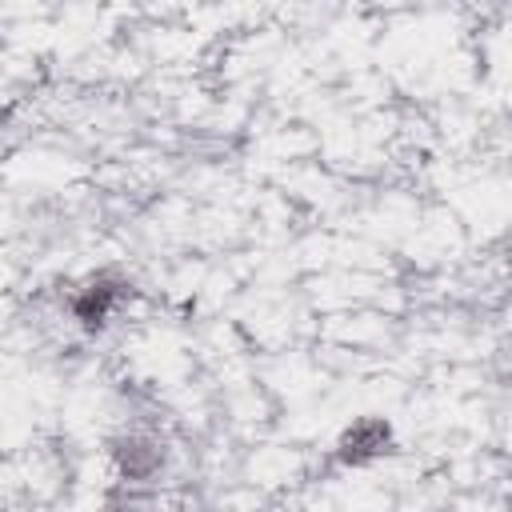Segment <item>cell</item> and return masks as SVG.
Masks as SVG:
<instances>
[{
    "label": "cell",
    "mask_w": 512,
    "mask_h": 512,
    "mask_svg": "<svg viewBox=\"0 0 512 512\" xmlns=\"http://www.w3.org/2000/svg\"><path fill=\"white\" fill-rule=\"evenodd\" d=\"M132 296H136V288L124 272H116V268L88 272L84 280L64 288V320L80 336H104L112 328V320L128 308Z\"/></svg>",
    "instance_id": "obj_1"
},
{
    "label": "cell",
    "mask_w": 512,
    "mask_h": 512,
    "mask_svg": "<svg viewBox=\"0 0 512 512\" xmlns=\"http://www.w3.org/2000/svg\"><path fill=\"white\" fill-rule=\"evenodd\" d=\"M104 460L112 472V484L128 488H156L172 464V448L156 428L124 424L104 440Z\"/></svg>",
    "instance_id": "obj_2"
},
{
    "label": "cell",
    "mask_w": 512,
    "mask_h": 512,
    "mask_svg": "<svg viewBox=\"0 0 512 512\" xmlns=\"http://www.w3.org/2000/svg\"><path fill=\"white\" fill-rule=\"evenodd\" d=\"M396 448V432L384 416H356L332 444V460L348 472H360V468H372L380 464L388 452Z\"/></svg>",
    "instance_id": "obj_3"
},
{
    "label": "cell",
    "mask_w": 512,
    "mask_h": 512,
    "mask_svg": "<svg viewBox=\"0 0 512 512\" xmlns=\"http://www.w3.org/2000/svg\"><path fill=\"white\" fill-rule=\"evenodd\" d=\"M100 512H160L156 500L148 496V488H128V484H112L100 500Z\"/></svg>",
    "instance_id": "obj_4"
},
{
    "label": "cell",
    "mask_w": 512,
    "mask_h": 512,
    "mask_svg": "<svg viewBox=\"0 0 512 512\" xmlns=\"http://www.w3.org/2000/svg\"><path fill=\"white\" fill-rule=\"evenodd\" d=\"M504 264H508V272H512V240H508V248H504Z\"/></svg>",
    "instance_id": "obj_5"
}]
</instances>
